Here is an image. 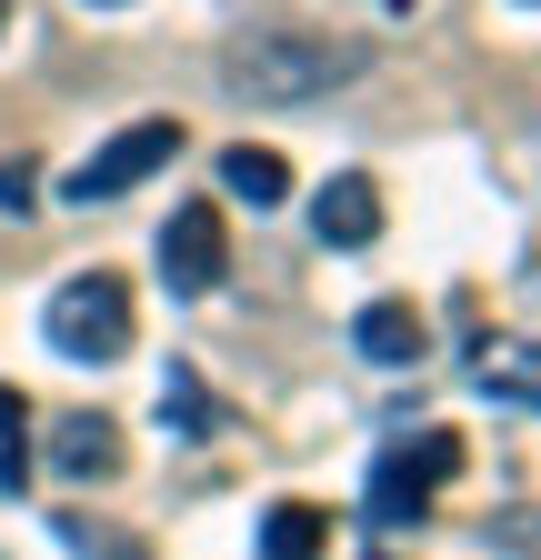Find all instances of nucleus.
Here are the masks:
<instances>
[{
    "mask_svg": "<svg viewBox=\"0 0 541 560\" xmlns=\"http://www.w3.org/2000/svg\"><path fill=\"white\" fill-rule=\"evenodd\" d=\"M371 70V50L352 31H291V21H251L221 40V91L261 101V110H301L321 91H352Z\"/></svg>",
    "mask_w": 541,
    "mask_h": 560,
    "instance_id": "1",
    "label": "nucleus"
},
{
    "mask_svg": "<svg viewBox=\"0 0 541 560\" xmlns=\"http://www.w3.org/2000/svg\"><path fill=\"white\" fill-rule=\"evenodd\" d=\"M41 340L60 361H81V371H111L130 350V280L120 270H71L50 291V311H41Z\"/></svg>",
    "mask_w": 541,
    "mask_h": 560,
    "instance_id": "2",
    "label": "nucleus"
},
{
    "mask_svg": "<svg viewBox=\"0 0 541 560\" xmlns=\"http://www.w3.org/2000/svg\"><path fill=\"white\" fill-rule=\"evenodd\" d=\"M161 161H181V120H130V130H111L101 151H91L71 180H60V190H71V200L91 210V200H120V190H141Z\"/></svg>",
    "mask_w": 541,
    "mask_h": 560,
    "instance_id": "3",
    "label": "nucleus"
},
{
    "mask_svg": "<svg viewBox=\"0 0 541 560\" xmlns=\"http://www.w3.org/2000/svg\"><path fill=\"white\" fill-rule=\"evenodd\" d=\"M221 270H231L221 210H211V200L171 210V231H161V280H171V291H221Z\"/></svg>",
    "mask_w": 541,
    "mask_h": 560,
    "instance_id": "4",
    "label": "nucleus"
},
{
    "mask_svg": "<svg viewBox=\"0 0 541 560\" xmlns=\"http://www.w3.org/2000/svg\"><path fill=\"white\" fill-rule=\"evenodd\" d=\"M311 231H321L331 250H371V241H381V180H371V171H331L321 200H311Z\"/></svg>",
    "mask_w": 541,
    "mask_h": 560,
    "instance_id": "5",
    "label": "nucleus"
},
{
    "mask_svg": "<svg viewBox=\"0 0 541 560\" xmlns=\"http://www.w3.org/2000/svg\"><path fill=\"white\" fill-rule=\"evenodd\" d=\"M352 350H361V361H381V371H412L422 350H431V320L401 301V291H381V301L352 311Z\"/></svg>",
    "mask_w": 541,
    "mask_h": 560,
    "instance_id": "6",
    "label": "nucleus"
},
{
    "mask_svg": "<svg viewBox=\"0 0 541 560\" xmlns=\"http://www.w3.org/2000/svg\"><path fill=\"white\" fill-rule=\"evenodd\" d=\"M361 511H371V530H412V521L431 511V480L412 470V451H381V460H371V490H361Z\"/></svg>",
    "mask_w": 541,
    "mask_h": 560,
    "instance_id": "7",
    "label": "nucleus"
},
{
    "mask_svg": "<svg viewBox=\"0 0 541 560\" xmlns=\"http://www.w3.org/2000/svg\"><path fill=\"white\" fill-rule=\"evenodd\" d=\"M50 470H60V480H111V470H120V431H111L101 410H71V420L50 431Z\"/></svg>",
    "mask_w": 541,
    "mask_h": 560,
    "instance_id": "8",
    "label": "nucleus"
},
{
    "mask_svg": "<svg viewBox=\"0 0 541 560\" xmlns=\"http://www.w3.org/2000/svg\"><path fill=\"white\" fill-rule=\"evenodd\" d=\"M221 190L251 200V210H281V200H291V161L261 151V140H231V151H221Z\"/></svg>",
    "mask_w": 541,
    "mask_h": 560,
    "instance_id": "9",
    "label": "nucleus"
},
{
    "mask_svg": "<svg viewBox=\"0 0 541 560\" xmlns=\"http://www.w3.org/2000/svg\"><path fill=\"white\" fill-rule=\"evenodd\" d=\"M261 560H331V521L311 501H270L261 521Z\"/></svg>",
    "mask_w": 541,
    "mask_h": 560,
    "instance_id": "10",
    "label": "nucleus"
},
{
    "mask_svg": "<svg viewBox=\"0 0 541 560\" xmlns=\"http://www.w3.org/2000/svg\"><path fill=\"white\" fill-rule=\"evenodd\" d=\"M161 431H181V441H221V400H211V381L181 371V361H171V381H161Z\"/></svg>",
    "mask_w": 541,
    "mask_h": 560,
    "instance_id": "11",
    "label": "nucleus"
},
{
    "mask_svg": "<svg viewBox=\"0 0 541 560\" xmlns=\"http://www.w3.org/2000/svg\"><path fill=\"white\" fill-rule=\"evenodd\" d=\"M471 371H482V390L541 410V350H521V340H482V350H471Z\"/></svg>",
    "mask_w": 541,
    "mask_h": 560,
    "instance_id": "12",
    "label": "nucleus"
},
{
    "mask_svg": "<svg viewBox=\"0 0 541 560\" xmlns=\"http://www.w3.org/2000/svg\"><path fill=\"white\" fill-rule=\"evenodd\" d=\"M50 530H60V550H81V560H151V540H141V530H120V521H91V511H60Z\"/></svg>",
    "mask_w": 541,
    "mask_h": 560,
    "instance_id": "13",
    "label": "nucleus"
},
{
    "mask_svg": "<svg viewBox=\"0 0 541 560\" xmlns=\"http://www.w3.org/2000/svg\"><path fill=\"white\" fill-rule=\"evenodd\" d=\"M502 560H541V511H492V530H482Z\"/></svg>",
    "mask_w": 541,
    "mask_h": 560,
    "instance_id": "14",
    "label": "nucleus"
},
{
    "mask_svg": "<svg viewBox=\"0 0 541 560\" xmlns=\"http://www.w3.org/2000/svg\"><path fill=\"white\" fill-rule=\"evenodd\" d=\"M401 451H412V470H422L431 490H441V480L461 470V431H422V441H401Z\"/></svg>",
    "mask_w": 541,
    "mask_h": 560,
    "instance_id": "15",
    "label": "nucleus"
},
{
    "mask_svg": "<svg viewBox=\"0 0 541 560\" xmlns=\"http://www.w3.org/2000/svg\"><path fill=\"white\" fill-rule=\"evenodd\" d=\"M41 200V171L31 161H0V210H31Z\"/></svg>",
    "mask_w": 541,
    "mask_h": 560,
    "instance_id": "16",
    "label": "nucleus"
},
{
    "mask_svg": "<svg viewBox=\"0 0 541 560\" xmlns=\"http://www.w3.org/2000/svg\"><path fill=\"white\" fill-rule=\"evenodd\" d=\"M21 420H31V390H11V381H0V441H21Z\"/></svg>",
    "mask_w": 541,
    "mask_h": 560,
    "instance_id": "17",
    "label": "nucleus"
},
{
    "mask_svg": "<svg viewBox=\"0 0 541 560\" xmlns=\"http://www.w3.org/2000/svg\"><path fill=\"white\" fill-rule=\"evenodd\" d=\"M0 490H21V441H0Z\"/></svg>",
    "mask_w": 541,
    "mask_h": 560,
    "instance_id": "18",
    "label": "nucleus"
},
{
    "mask_svg": "<svg viewBox=\"0 0 541 560\" xmlns=\"http://www.w3.org/2000/svg\"><path fill=\"white\" fill-rule=\"evenodd\" d=\"M91 11H130V0H91Z\"/></svg>",
    "mask_w": 541,
    "mask_h": 560,
    "instance_id": "19",
    "label": "nucleus"
},
{
    "mask_svg": "<svg viewBox=\"0 0 541 560\" xmlns=\"http://www.w3.org/2000/svg\"><path fill=\"white\" fill-rule=\"evenodd\" d=\"M0 31H11V0H0Z\"/></svg>",
    "mask_w": 541,
    "mask_h": 560,
    "instance_id": "20",
    "label": "nucleus"
},
{
    "mask_svg": "<svg viewBox=\"0 0 541 560\" xmlns=\"http://www.w3.org/2000/svg\"><path fill=\"white\" fill-rule=\"evenodd\" d=\"M401 11H412V0H401Z\"/></svg>",
    "mask_w": 541,
    "mask_h": 560,
    "instance_id": "21",
    "label": "nucleus"
}]
</instances>
